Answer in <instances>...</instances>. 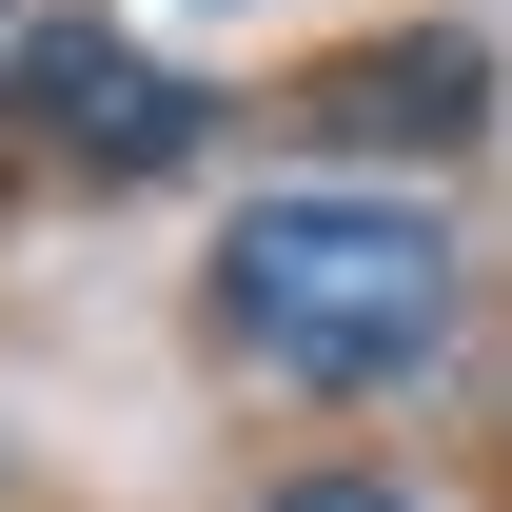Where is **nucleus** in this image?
Returning a JSON list of instances; mask_svg holds the SVG:
<instances>
[{
    "instance_id": "nucleus-2",
    "label": "nucleus",
    "mask_w": 512,
    "mask_h": 512,
    "mask_svg": "<svg viewBox=\"0 0 512 512\" xmlns=\"http://www.w3.org/2000/svg\"><path fill=\"white\" fill-rule=\"evenodd\" d=\"M20 119L60 138L79 178H158V158H197V79L138 60V40H40L20 60Z\"/></svg>"
},
{
    "instance_id": "nucleus-4",
    "label": "nucleus",
    "mask_w": 512,
    "mask_h": 512,
    "mask_svg": "<svg viewBox=\"0 0 512 512\" xmlns=\"http://www.w3.org/2000/svg\"><path fill=\"white\" fill-rule=\"evenodd\" d=\"M256 512H434V493H394V473H296V493H256Z\"/></svg>"
},
{
    "instance_id": "nucleus-1",
    "label": "nucleus",
    "mask_w": 512,
    "mask_h": 512,
    "mask_svg": "<svg viewBox=\"0 0 512 512\" xmlns=\"http://www.w3.org/2000/svg\"><path fill=\"white\" fill-rule=\"evenodd\" d=\"M217 335H237L276 394H414L434 375V335H453V217L434 197H256L237 237H217Z\"/></svg>"
},
{
    "instance_id": "nucleus-3",
    "label": "nucleus",
    "mask_w": 512,
    "mask_h": 512,
    "mask_svg": "<svg viewBox=\"0 0 512 512\" xmlns=\"http://www.w3.org/2000/svg\"><path fill=\"white\" fill-rule=\"evenodd\" d=\"M493 119V60H473V40H375V60L355 79H316V138H473Z\"/></svg>"
}]
</instances>
